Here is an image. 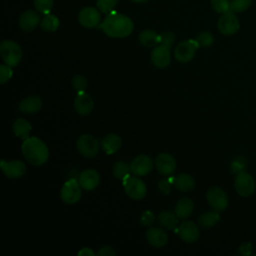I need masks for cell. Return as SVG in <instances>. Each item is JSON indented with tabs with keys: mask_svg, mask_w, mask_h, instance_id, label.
Returning a JSON list of instances; mask_svg holds the SVG:
<instances>
[{
	"mask_svg": "<svg viewBox=\"0 0 256 256\" xmlns=\"http://www.w3.org/2000/svg\"><path fill=\"white\" fill-rule=\"evenodd\" d=\"M146 239L151 246L155 248H161L168 242V235L163 229L152 227L147 230Z\"/></svg>",
	"mask_w": 256,
	"mask_h": 256,
	"instance_id": "20",
	"label": "cell"
},
{
	"mask_svg": "<svg viewBox=\"0 0 256 256\" xmlns=\"http://www.w3.org/2000/svg\"><path fill=\"white\" fill-rule=\"evenodd\" d=\"M123 187L126 195L133 200H141L146 196L147 188L145 183L138 176H128L123 180Z\"/></svg>",
	"mask_w": 256,
	"mask_h": 256,
	"instance_id": "4",
	"label": "cell"
},
{
	"mask_svg": "<svg viewBox=\"0 0 256 256\" xmlns=\"http://www.w3.org/2000/svg\"><path fill=\"white\" fill-rule=\"evenodd\" d=\"M150 59H151L152 64L155 67H157L159 69L166 68L167 66H169V64L171 62L170 49L163 46V45L158 44L151 51Z\"/></svg>",
	"mask_w": 256,
	"mask_h": 256,
	"instance_id": "13",
	"label": "cell"
},
{
	"mask_svg": "<svg viewBox=\"0 0 256 256\" xmlns=\"http://www.w3.org/2000/svg\"><path fill=\"white\" fill-rule=\"evenodd\" d=\"M194 210V203L189 197H183L175 205L174 212L179 219H187Z\"/></svg>",
	"mask_w": 256,
	"mask_h": 256,
	"instance_id": "22",
	"label": "cell"
},
{
	"mask_svg": "<svg viewBox=\"0 0 256 256\" xmlns=\"http://www.w3.org/2000/svg\"><path fill=\"white\" fill-rule=\"evenodd\" d=\"M157 222L164 228L169 229V230H173L176 228L177 224H178V220L179 218L177 217L175 212L172 211H161L158 215H157Z\"/></svg>",
	"mask_w": 256,
	"mask_h": 256,
	"instance_id": "26",
	"label": "cell"
},
{
	"mask_svg": "<svg viewBox=\"0 0 256 256\" xmlns=\"http://www.w3.org/2000/svg\"><path fill=\"white\" fill-rule=\"evenodd\" d=\"M155 167L161 175L170 176L176 170V160L171 154L163 152L156 157Z\"/></svg>",
	"mask_w": 256,
	"mask_h": 256,
	"instance_id": "12",
	"label": "cell"
},
{
	"mask_svg": "<svg viewBox=\"0 0 256 256\" xmlns=\"http://www.w3.org/2000/svg\"><path fill=\"white\" fill-rule=\"evenodd\" d=\"M13 75L12 67L7 64H1L0 65V83L4 84L8 82Z\"/></svg>",
	"mask_w": 256,
	"mask_h": 256,
	"instance_id": "39",
	"label": "cell"
},
{
	"mask_svg": "<svg viewBox=\"0 0 256 256\" xmlns=\"http://www.w3.org/2000/svg\"><path fill=\"white\" fill-rule=\"evenodd\" d=\"M78 255L80 256H94L95 255V252L91 249V248H88V247H84L82 248L79 252H78Z\"/></svg>",
	"mask_w": 256,
	"mask_h": 256,
	"instance_id": "43",
	"label": "cell"
},
{
	"mask_svg": "<svg viewBox=\"0 0 256 256\" xmlns=\"http://www.w3.org/2000/svg\"><path fill=\"white\" fill-rule=\"evenodd\" d=\"M0 55L5 64L15 67L22 60L23 51L17 42L13 40H3L0 44Z\"/></svg>",
	"mask_w": 256,
	"mask_h": 256,
	"instance_id": "3",
	"label": "cell"
},
{
	"mask_svg": "<svg viewBox=\"0 0 256 256\" xmlns=\"http://www.w3.org/2000/svg\"><path fill=\"white\" fill-rule=\"evenodd\" d=\"M206 199L210 207L218 212L225 210L228 206V196L223 189L217 186L210 187L206 192Z\"/></svg>",
	"mask_w": 256,
	"mask_h": 256,
	"instance_id": "8",
	"label": "cell"
},
{
	"mask_svg": "<svg viewBox=\"0 0 256 256\" xmlns=\"http://www.w3.org/2000/svg\"><path fill=\"white\" fill-rule=\"evenodd\" d=\"M121 145H122V140L120 136L115 133H110L106 135L101 141L102 149L109 155L117 152L120 149Z\"/></svg>",
	"mask_w": 256,
	"mask_h": 256,
	"instance_id": "23",
	"label": "cell"
},
{
	"mask_svg": "<svg viewBox=\"0 0 256 256\" xmlns=\"http://www.w3.org/2000/svg\"><path fill=\"white\" fill-rule=\"evenodd\" d=\"M39 14L33 10L24 11L19 17V27L25 32L33 31L40 24Z\"/></svg>",
	"mask_w": 256,
	"mask_h": 256,
	"instance_id": "19",
	"label": "cell"
},
{
	"mask_svg": "<svg viewBox=\"0 0 256 256\" xmlns=\"http://www.w3.org/2000/svg\"><path fill=\"white\" fill-rule=\"evenodd\" d=\"M217 27L220 33L223 35L229 36V35L235 34L240 27L239 20L235 12H233L232 10H229L225 13H222V15L218 20Z\"/></svg>",
	"mask_w": 256,
	"mask_h": 256,
	"instance_id": "9",
	"label": "cell"
},
{
	"mask_svg": "<svg viewBox=\"0 0 256 256\" xmlns=\"http://www.w3.org/2000/svg\"><path fill=\"white\" fill-rule=\"evenodd\" d=\"M178 234L183 241L187 243H193L198 240L200 232L198 226L194 222L184 221L178 227Z\"/></svg>",
	"mask_w": 256,
	"mask_h": 256,
	"instance_id": "18",
	"label": "cell"
},
{
	"mask_svg": "<svg viewBox=\"0 0 256 256\" xmlns=\"http://www.w3.org/2000/svg\"><path fill=\"white\" fill-rule=\"evenodd\" d=\"M81 185L78 180L71 178L67 180L60 190V198L66 204H74L78 202L82 196Z\"/></svg>",
	"mask_w": 256,
	"mask_h": 256,
	"instance_id": "5",
	"label": "cell"
},
{
	"mask_svg": "<svg viewBox=\"0 0 256 256\" xmlns=\"http://www.w3.org/2000/svg\"><path fill=\"white\" fill-rule=\"evenodd\" d=\"M1 169L4 175L11 179H18L24 176L26 173L27 167L24 162L20 160H12V161H5L4 159L1 160Z\"/></svg>",
	"mask_w": 256,
	"mask_h": 256,
	"instance_id": "11",
	"label": "cell"
},
{
	"mask_svg": "<svg viewBox=\"0 0 256 256\" xmlns=\"http://www.w3.org/2000/svg\"><path fill=\"white\" fill-rule=\"evenodd\" d=\"M220 221V215L218 211H209L202 213L198 217V224L203 228H210L216 225Z\"/></svg>",
	"mask_w": 256,
	"mask_h": 256,
	"instance_id": "28",
	"label": "cell"
},
{
	"mask_svg": "<svg viewBox=\"0 0 256 256\" xmlns=\"http://www.w3.org/2000/svg\"><path fill=\"white\" fill-rule=\"evenodd\" d=\"M117 3H118V0H97L96 6L100 10V12L104 14H109L113 12Z\"/></svg>",
	"mask_w": 256,
	"mask_h": 256,
	"instance_id": "31",
	"label": "cell"
},
{
	"mask_svg": "<svg viewBox=\"0 0 256 256\" xmlns=\"http://www.w3.org/2000/svg\"><path fill=\"white\" fill-rule=\"evenodd\" d=\"M71 84H72V87L77 91H84L88 85V82H87V78L83 75H76L73 77L72 81H71Z\"/></svg>",
	"mask_w": 256,
	"mask_h": 256,
	"instance_id": "38",
	"label": "cell"
},
{
	"mask_svg": "<svg viewBox=\"0 0 256 256\" xmlns=\"http://www.w3.org/2000/svg\"><path fill=\"white\" fill-rule=\"evenodd\" d=\"M252 3V0H230V9L235 13H241L247 10Z\"/></svg>",
	"mask_w": 256,
	"mask_h": 256,
	"instance_id": "33",
	"label": "cell"
},
{
	"mask_svg": "<svg viewBox=\"0 0 256 256\" xmlns=\"http://www.w3.org/2000/svg\"><path fill=\"white\" fill-rule=\"evenodd\" d=\"M78 21L85 28H94L101 21L100 10L94 7H85L78 14Z\"/></svg>",
	"mask_w": 256,
	"mask_h": 256,
	"instance_id": "14",
	"label": "cell"
},
{
	"mask_svg": "<svg viewBox=\"0 0 256 256\" xmlns=\"http://www.w3.org/2000/svg\"><path fill=\"white\" fill-rule=\"evenodd\" d=\"M42 107V100L39 96L32 95L24 98L19 103V110L25 114H32L38 112Z\"/></svg>",
	"mask_w": 256,
	"mask_h": 256,
	"instance_id": "21",
	"label": "cell"
},
{
	"mask_svg": "<svg viewBox=\"0 0 256 256\" xmlns=\"http://www.w3.org/2000/svg\"><path fill=\"white\" fill-rule=\"evenodd\" d=\"M97 255L98 256H114L115 251L110 246H103L99 249V251L97 252Z\"/></svg>",
	"mask_w": 256,
	"mask_h": 256,
	"instance_id": "42",
	"label": "cell"
},
{
	"mask_svg": "<svg viewBox=\"0 0 256 256\" xmlns=\"http://www.w3.org/2000/svg\"><path fill=\"white\" fill-rule=\"evenodd\" d=\"M234 186L236 192L242 197H249L255 191V180L247 172L243 171L236 175L234 180Z\"/></svg>",
	"mask_w": 256,
	"mask_h": 256,
	"instance_id": "10",
	"label": "cell"
},
{
	"mask_svg": "<svg viewBox=\"0 0 256 256\" xmlns=\"http://www.w3.org/2000/svg\"><path fill=\"white\" fill-rule=\"evenodd\" d=\"M153 167L152 159L147 155H138L130 163L131 173L135 176L141 177L150 173Z\"/></svg>",
	"mask_w": 256,
	"mask_h": 256,
	"instance_id": "15",
	"label": "cell"
},
{
	"mask_svg": "<svg viewBox=\"0 0 256 256\" xmlns=\"http://www.w3.org/2000/svg\"><path fill=\"white\" fill-rule=\"evenodd\" d=\"M34 7L38 12L48 14L53 7V0H34Z\"/></svg>",
	"mask_w": 256,
	"mask_h": 256,
	"instance_id": "36",
	"label": "cell"
},
{
	"mask_svg": "<svg viewBox=\"0 0 256 256\" xmlns=\"http://www.w3.org/2000/svg\"><path fill=\"white\" fill-rule=\"evenodd\" d=\"M78 181L84 190L91 191L100 184L101 178L98 171L94 169H86L80 173Z\"/></svg>",
	"mask_w": 256,
	"mask_h": 256,
	"instance_id": "17",
	"label": "cell"
},
{
	"mask_svg": "<svg viewBox=\"0 0 256 256\" xmlns=\"http://www.w3.org/2000/svg\"><path fill=\"white\" fill-rule=\"evenodd\" d=\"M158 188L162 193L169 194L170 193V188H171V183H170L169 180H161L158 183Z\"/></svg>",
	"mask_w": 256,
	"mask_h": 256,
	"instance_id": "41",
	"label": "cell"
},
{
	"mask_svg": "<svg viewBox=\"0 0 256 256\" xmlns=\"http://www.w3.org/2000/svg\"><path fill=\"white\" fill-rule=\"evenodd\" d=\"M59 19L53 14H45L40 21V28L45 32H54L59 27Z\"/></svg>",
	"mask_w": 256,
	"mask_h": 256,
	"instance_id": "29",
	"label": "cell"
},
{
	"mask_svg": "<svg viewBox=\"0 0 256 256\" xmlns=\"http://www.w3.org/2000/svg\"><path fill=\"white\" fill-rule=\"evenodd\" d=\"M132 2H135V3H145L147 2L148 0H131Z\"/></svg>",
	"mask_w": 256,
	"mask_h": 256,
	"instance_id": "44",
	"label": "cell"
},
{
	"mask_svg": "<svg viewBox=\"0 0 256 256\" xmlns=\"http://www.w3.org/2000/svg\"><path fill=\"white\" fill-rule=\"evenodd\" d=\"M13 132L15 136L22 140H26L30 136V132L32 130V126L30 122L24 118H18L14 121L12 126Z\"/></svg>",
	"mask_w": 256,
	"mask_h": 256,
	"instance_id": "25",
	"label": "cell"
},
{
	"mask_svg": "<svg viewBox=\"0 0 256 256\" xmlns=\"http://www.w3.org/2000/svg\"><path fill=\"white\" fill-rule=\"evenodd\" d=\"M76 147L82 156L93 158L99 153L100 144L98 140L91 134H83L77 139Z\"/></svg>",
	"mask_w": 256,
	"mask_h": 256,
	"instance_id": "6",
	"label": "cell"
},
{
	"mask_svg": "<svg viewBox=\"0 0 256 256\" xmlns=\"http://www.w3.org/2000/svg\"><path fill=\"white\" fill-rule=\"evenodd\" d=\"M175 42V34L172 31H164L159 35V44L171 48Z\"/></svg>",
	"mask_w": 256,
	"mask_h": 256,
	"instance_id": "34",
	"label": "cell"
},
{
	"mask_svg": "<svg viewBox=\"0 0 256 256\" xmlns=\"http://www.w3.org/2000/svg\"><path fill=\"white\" fill-rule=\"evenodd\" d=\"M198 48L199 45L196 39H187L176 46L174 49V57L180 63H187L194 58Z\"/></svg>",
	"mask_w": 256,
	"mask_h": 256,
	"instance_id": "7",
	"label": "cell"
},
{
	"mask_svg": "<svg viewBox=\"0 0 256 256\" xmlns=\"http://www.w3.org/2000/svg\"><path fill=\"white\" fill-rule=\"evenodd\" d=\"M131 172L130 169V165L128 163H126L125 161H118L116 162L113 167H112V174L116 179L119 180H124L126 179L129 175V173Z\"/></svg>",
	"mask_w": 256,
	"mask_h": 256,
	"instance_id": "30",
	"label": "cell"
},
{
	"mask_svg": "<svg viewBox=\"0 0 256 256\" xmlns=\"http://www.w3.org/2000/svg\"><path fill=\"white\" fill-rule=\"evenodd\" d=\"M155 221V215L152 211L150 210H146L144 212H142V214L140 215V219H139V222L141 225H144V226H148V225H151L153 224V222Z\"/></svg>",
	"mask_w": 256,
	"mask_h": 256,
	"instance_id": "40",
	"label": "cell"
},
{
	"mask_svg": "<svg viewBox=\"0 0 256 256\" xmlns=\"http://www.w3.org/2000/svg\"><path fill=\"white\" fill-rule=\"evenodd\" d=\"M173 185L180 192H188L195 187V180L187 173H179L174 177Z\"/></svg>",
	"mask_w": 256,
	"mask_h": 256,
	"instance_id": "24",
	"label": "cell"
},
{
	"mask_svg": "<svg viewBox=\"0 0 256 256\" xmlns=\"http://www.w3.org/2000/svg\"><path fill=\"white\" fill-rule=\"evenodd\" d=\"M21 149L25 159L32 165L40 166L48 160V147L37 137H29L23 140Z\"/></svg>",
	"mask_w": 256,
	"mask_h": 256,
	"instance_id": "2",
	"label": "cell"
},
{
	"mask_svg": "<svg viewBox=\"0 0 256 256\" xmlns=\"http://www.w3.org/2000/svg\"><path fill=\"white\" fill-rule=\"evenodd\" d=\"M246 167H247V160L244 157L238 156L231 162V171L236 175L243 172Z\"/></svg>",
	"mask_w": 256,
	"mask_h": 256,
	"instance_id": "35",
	"label": "cell"
},
{
	"mask_svg": "<svg viewBox=\"0 0 256 256\" xmlns=\"http://www.w3.org/2000/svg\"><path fill=\"white\" fill-rule=\"evenodd\" d=\"M101 28L109 37L124 38L132 33L134 24L128 16L117 12H111L104 19Z\"/></svg>",
	"mask_w": 256,
	"mask_h": 256,
	"instance_id": "1",
	"label": "cell"
},
{
	"mask_svg": "<svg viewBox=\"0 0 256 256\" xmlns=\"http://www.w3.org/2000/svg\"><path fill=\"white\" fill-rule=\"evenodd\" d=\"M196 41L199 45V47H203V48H208L212 45L213 41H214V37L213 35L208 32V31H203L201 33H199L196 37Z\"/></svg>",
	"mask_w": 256,
	"mask_h": 256,
	"instance_id": "32",
	"label": "cell"
},
{
	"mask_svg": "<svg viewBox=\"0 0 256 256\" xmlns=\"http://www.w3.org/2000/svg\"><path fill=\"white\" fill-rule=\"evenodd\" d=\"M140 44L144 47H155L159 44V35L150 29H145L138 36Z\"/></svg>",
	"mask_w": 256,
	"mask_h": 256,
	"instance_id": "27",
	"label": "cell"
},
{
	"mask_svg": "<svg viewBox=\"0 0 256 256\" xmlns=\"http://www.w3.org/2000/svg\"><path fill=\"white\" fill-rule=\"evenodd\" d=\"M94 107V101L92 97L85 91H79L74 100V108L80 115H88L91 113Z\"/></svg>",
	"mask_w": 256,
	"mask_h": 256,
	"instance_id": "16",
	"label": "cell"
},
{
	"mask_svg": "<svg viewBox=\"0 0 256 256\" xmlns=\"http://www.w3.org/2000/svg\"><path fill=\"white\" fill-rule=\"evenodd\" d=\"M211 6L215 12L221 14L231 10L229 0H211Z\"/></svg>",
	"mask_w": 256,
	"mask_h": 256,
	"instance_id": "37",
	"label": "cell"
}]
</instances>
